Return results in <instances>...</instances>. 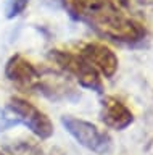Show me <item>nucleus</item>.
<instances>
[{
  "label": "nucleus",
  "instance_id": "f257e3e1",
  "mask_svg": "<svg viewBox=\"0 0 153 155\" xmlns=\"http://www.w3.org/2000/svg\"><path fill=\"white\" fill-rule=\"evenodd\" d=\"M98 36L121 45H129V47H137L145 42L148 36V31L145 24L140 23L135 18L127 16L123 12H111L105 15L95 23L90 24Z\"/></svg>",
  "mask_w": 153,
  "mask_h": 155
},
{
  "label": "nucleus",
  "instance_id": "f03ea898",
  "mask_svg": "<svg viewBox=\"0 0 153 155\" xmlns=\"http://www.w3.org/2000/svg\"><path fill=\"white\" fill-rule=\"evenodd\" d=\"M49 58L65 76L73 78L81 87L103 94V78L79 52L52 48L49 50Z\"/></svg>",
  "mask_w": 153,
  "mask_h": 155
},
{
  "label": "nucleus",
  "instance_id": "7ed1b4c3",
  "mask_svg": "<svg viewBox=\"0 0 153 155\" xmlns=\"http://www.w3.org/2000/svg\"><path fill=\"white\" fill-rule=\"evenodd\" d=\"M7 111L10 116L8 124H24L37 139H50L55 133L53 123L45 111L21 95H11L7 102Z\"/></svg>",
  "mask_w": 153,
  "mask_h": 155
},
{
  "label": "nucleus",
  "instance_id": "20e7f679",
  "mask_svg": "<svg viewBox=\"0 0 153 155\" xmlns=\"http://www.w3.org/2000/svg\"><path fill=\"white\" fill-rule=\"evenodd\" d=\"M61 124L66 129L71 137H73L79 145L90 150L98 155H107L113 149V139L108 131L98 128L95 123L78 116L63 115L61 116Z\"/></svg>",
  "mask_w": 153,
  "mask_h": 155
},
{
  "label": "nucleus",
  "instance_id": "39448f33",
  "mask_svg": "<svg viewBox=\"0 0 153 155\" xmlns=\"http://www.w3.org/2000/svg\"><path fill=\"white\" fill-rule=\"evenodd\" d=\"M3 74H5L8 82H11L13 86L23 92L37 91L42 78V73L37 68V65L32 63L23 53H13L8 58L5 68H3Z\"/></svg>",
  "mask_w": 153,
  "mask_h": 155
},
{
  "label": "nucleus",
  "instance_id": "423d86ee",
  "mask_svg": "<svg viewBox=\"0 0 153 155\" xmlns=\"http://www.w3.org/2000/svg\"><path fill=\"white\" fill-rule=\"evenodd\" d=\"M78 52L100 73L102 78L111 79L118 73L119 58L116 55V52L105 42H100V41L82 42Z\"/></svg>",
  "mask_w": 153,
  "mask_h": 155
},
{
  "label": "nucleus",
  "instance_id": "0eeeda50",
  "mask_svg": "<svg viewBox=\"0 0 153 155\" xmlns=\"http://www.w3.org/2000/svg\"><path fill=\"white\" fill-rule=\"evenodd\" d=\"M65 12L76 21L87 23L89 26L111 12L123 10L111 0H60Z\"/></svg>",
  "mask_w": 153,
  "mask_h": 155
},
{
  "label": "nucleus",
  "instance_id": "6e6552de",
  "mask_svg": "<svg viewBox=\"0 0 153 155\" xmlns=\"http://www.w3.org/2000/svg\"><path fill=\"white\" fill-rule=\"evenodd\" d=\"M100 120L105 126L116 131L129 128L135 116L129 105L116 95H103L100 100Z\"/></svg>",
  "mask_w": 153,
  "mask_h": 155
},
{
  "label": "nucleus",
  "instance_id": "1a4fd4ad",
  "mask_svg": "<svg viewBox=\"0 0 153 155\" xmlns=\"http://www.w3.org/2000/svg\"><path fill=\"white\" fill-rule=\"evenodd\" d=\"M37 91L53 102H76L81 97L66 76H42Z\"/></svg>",
  "mask_w": 153,
  "mask_h": 155
},
{
  "label": "nucleus",
  "instance_id": "9d476101",
  "mask_svg": "<svg viewBox=\"0 0 153 155\" xmlns=\"http://www.w3.org/2000/svg\"><path fill=\"white\" fill-rule=\"evenodd\" d=\"M3 152L7 155H44V149L36 139L20 137L13 139L3 145Z\"/></svg>",
  "mask_w": 153,
  "mask_h": 155
},
{
  "label": "nucleus",
  "instance_id": "9b49d317",
  "mask_svg": "<svg viewBox=\"0 0 153 155\" xmlns=\"http://www.w3.org/2000/svg\"><path fill=\"white\" fill-rule=\"evenodd\" d=\"M31 0H7L5 5V18L7 19H15L20 15L26 12V8L29 7Z\"/></svg>",
  "mask_w": 153,
  "mask_h": 155
},
{
  "label": "nucleus",
  "instance_id": "f8f14e48",
  "mask_svg": "<svg viewBox=\"0 0 153 155\" xmlns=\"http://www.w3.org/2000/svg\"><path fill=\"white\" fill-rule=\"evenodd\" d=\"M111 2H114V3L118 5V7H121L123 10H124V8H126L127 5H129V0H111Z\"/></svg>",
  "mask_w": 153,
  "mask_h": 155
},
{
  "label": "nucleus",
  "instance_id": "ddd939ff",
  "mask_svg": "<svg viewBox=\"0 0 153 155\" xmlns=\"http://www.w3.org/2000/svg\"><path fill=\"white\" fill-rule=\"evenodd\" d=\"M0 155H7V153H5V152H3V150H2V149H0Z\"/></svg>",
  "mask_w": 153,
  "mask_h": 155
}]
</instances>
